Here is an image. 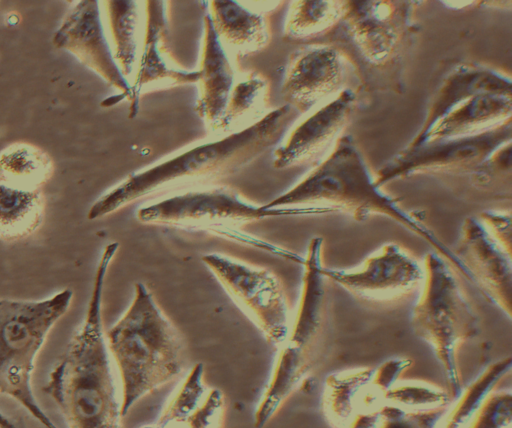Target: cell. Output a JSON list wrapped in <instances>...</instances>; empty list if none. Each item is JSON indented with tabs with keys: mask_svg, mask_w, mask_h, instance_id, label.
I'll use <instances>...</instances> for the list:
<instances>
[{
	"mask_svg": "<svg viewBox=\"0 0 512 428\" xmlns=\"http://www.w3.org/2000/svg\"><path fill=\"white\" fill-rule=\"evenodd\" d=\"M295 112L284 104L239 131L130 174L92 204L87 218H103L144 198L218 184L275 145L294 119Z\"/></svg>",
	"mask_w": 512,
	"mask_h": 428,
	"instance_id": "cell-1",
	"label": "cell"
},
{
	"mask_svg": "<svg viewBox=\"0 0 512 428\" xmlns=\"http://www.w3.org/2000/svg\"><path fill=\"white\" fill-rule=\"evenodd\" d=\"M265 209L296 208L309 214L341 212L356 221L388 217L427 242L451 266L473 283L464 264L418 216L375 183L352 137L341 136L327 157L291 189L263 205Z\"/></svg>",
	"mask_w": 512,
	"mask_h": 428,
	"instance_id": "cell-2",
	"label": "cell"
},
{
	"mask_svg": "<svg viewBox=\"0 0 512 428\" xmlns=\"http://www.w3.org/2000/svg\"><path fill=\"white\" fill-rule=\"evenodd\" d=\"M118 242L99 259L85 318L49 374L43 390L62 412L68 428H123L110 352L102 320L105 277Z\"/></svg>",
	"mask_w": 512,
	"mask_h": 428,
	"instance_id": "cell-3",
	"label": "cell"
},
{
	"mask_svg": "<svg viewBox=\"0 0 512 428\" xmlns=\"http://www.w3.org/2000/svg\"><path fill=\"white\" fill-rule=\"evenodd\" d=\"M121 381V414L157 388L175 380L186 365V345L149 288L137 282L134 297L106 333Z\"/></svg>",
	"mask_w": 512,
	"mask_h": 428,
	"instance_id": "cell-4",
	"label": "cell"
},
{
	"mask_svg": "<svg viewBox=\"0 0 512 428\" xmlns=\"http://www.w3.org/2000/svg\"><path fill=\"white\" fill-rule=\"evenodd\" d=\"M323 239L313 237L304 256L298 309L277 357L270 381L255 412L263 428L312 371L327 316V282L323 274Z\"/></svg>",
	"mask_w": 512,
	"mask_h": 428,
	"instance_id": "cell-5",
	"label": "cell"
},
{
	"mask_svg": "<svg viewBox=\"0 0 512 428\" xmlns=\"http://www.w3.org/2000/svg\"><path fill=\"white\" fill-rule=\"evenodd\" d=\"M422 264L424 281L412 310V327L432 348L447 381V391L457 399L463 391L457 352L463 342L478 335L479 316L455 270L441 255L430 251Z\"/></svg>",
	"mask_w": 512,
	"mask_h": 428,
	"instance_id": "cell-6",
	"label": "cell"
},
{
	"mask_svg": "<svg viewBox=\"0 0 512 428\" xmlns=\"http://www.w3.org/2000/svg\"><path fill=\"white\" fill-rule=\"evenodd\" d=\"M308 215L303 209H265L247 200L236 189L213 184L171 194L137 211L139 222L202 230L232 240L251 243L279 257L301 264L303 257L271 243L243 235L239 228L273 216Z\"/></svg>",
	"mask_w": 512,
	"mask_h": 428,
	"instance_id": "cell-7",
	"label": "cell"
},
{
	"mask_svg": "<svg viewBox=\"0 0 512 428\" xmlns=\"http://www.w3.org/2000/svg\"><path fill=\"white\" fill-rule=\"evenodd\" d=\"M73 292L43 300L0 299V393L22 405L45 428H58L35 399L31 376L47 334L67 312Z\"/></svg>",
	"mask_w": 512,
	"mask_h": 428,
	"instance_id": "cell-8",
	"label": "cell"
},
{
	"mask_svg": "<svg viewBox=\"0 0 512 428\" xmlns=\"http://www.w3.org/2000/svg\"><path fill=\"white\" fill-rule=\"evenodd\" d=\"M202 261L265 339L280 347L288 335L291 318L278 275L268 268L221 253L206 254Z\"/></svg>",
	"mask_w": 512,
	"mask_h": 428,
	"instance_id": "cell-9",
	"label": "cell"
},
{
	"mask_svg": "<svg viewBox=\"0 0 512 428\" xmlns=\"http://www.w3.org/2000/svg\"><path fill=\"white\" fill-rule=\"evenodd\" d=\"M511 122L475 136L427 141L407 146L374 176L383 187L391 181L419 174L473 173L496 150L511 142Z\"/></svg>",
	"mask_w": 512,
	"mask_h": 428,
	"instance_id": "cell-10",
	"label": "cell"
},
{
	"mask_svg": "<svg viewBox=\"0 0 512 428\" xmlns=\"http://www.w3.org/2000/svg\"><path fill=\"white\" fill-rule=\"evenodd\" d=\"M326 279L358 299L374 303L401 301L421 289L424 267L410 252L386 243L353 269L323 267Z\"/></svg>",
	"mask_w": 512,
	"mask_h": 428,
	"instance_id": "cell-11",
	"label": "cell"
},
{
	"mask_svg": "<svg viewBox=\"0 0 512 428\" xmlns=\"http://www.w3.org/2000/svg\"><path fill=\"white\" fill-rule=\"evenodd\" d=\"M414 6L408 1H345L341 21L361 56L384 66L403 50Z\"/></svg>",
	"mask_w": 512,
	"mask_h": 428,
	"instance_id": "cell-12",
	"label": "cell"
},
{
	"mask_svg": "<svg viewBox=\"0 0 512 428\" xmlns=\"http://www.w3.org/2000/svg\"><path fill=\"white\" fill-rule=\"evenodd\" d=\"M347 59L334 45L312 44L295 51L287 64L281 94L296 112L325 104L342 90Z\"/></svg>",
	"mask_w": 512,
	"mask_h": 428,
	"instance_id": "cell-13",
	"label": "cell"
},
{
	"mask_svg": "<svg viewBox=\"0 0 512 428\" xmlns=\"http://www.w3.org/2000/svg\"><path fill=\"white\" fill-rule=\"evenodd\" d=\"M455 255L470 273L473 284L510 319L512 315L511 251L500 245L478 217L462 224Z\"/></svg>",
	"mask_w": 512,
	"mask_h": 428,
	"instance_id": "cell-14",
	"label": "cell"
},
{
	"mask_svg": "<svg viewBox=\"0 0 512 428\" xmlns=\"http://www.w3.org/2000/svg\"><path fill=\"white\" fill-rule=\"evenodd\" d=\"M356 94L342 90L297 125L274 152L273 165L284 169L322 160L335 147L355 107Z\"/></svg>",
	"mask_w": 512,
	"mask_h": 428,
	"instance_id": "cell-15",
	"label": "cell"
},
{
	"mask_svg": "<svg viewBox=\"0 0 512 428\" xmlns=\"http://www.w3.org/2000/svg\"><path fill=\"white\" fill-rule=\"evenodd\" d=\"M55 43L68 49L127 99L131 85L118 68L104 34L97 1H81L67 15Z\"/></svg>",
	"mask_w": 512,
	"mask_h": 428,
	"instance_id": "cell-16",
	"label": "cell"
},
{
	"mask_svg": "<svg viewBox=\"0 0 512 428\" xmlns=\"http://www.w3.org/2000/svg\"><path fill=\"white\" fill-rule=\"evenodd\" d=\"M167 21L165 2H146V27L136 74L131 85L130 117L137 113L141 93L155 84L185 85L199 81V71L172 67L167 59Z\"/></svg>",
	"mask_w": 512,
	"mask_h": 428,
	"instance_id": "cell-17",
	"label": "cell"
},
{
	"mask_svg": "<svg viewBox=\"0 0 512 428\" xmlns=\"http://www.w3.org/2000/svg\"><path fill=\"white\" fill-rule=\"evenodd\" d=\"M511 116L512 91L478 93L452 106L423 136L413 139L408 146L479 135L511 122Z\"/></svg>",
	"mask_w": 512,
	"mask_h": 428,
	"instance_id": "cell-18",
	"label": "cell"
},
{
	"mask_svg": "<svg viewBox=\"0 0 512 428\" xmlns=\"http://www.w3.org/2000/svg\"><path fill=\"white\" fill-rule=\"evenodd\" d=\"M204 367H192L159 419L142 428H222L226 400L221 390L208 387Z\"/></svg>",
	"mask_w": 512,
	"mask_h": 428,
	"instance_id": "cell-19",
	"label": "cell"
},
{
	"mask_svg": "<svg viewBox=\"0 0 512 428\" xmlns=\"http://www.w3.org/2000/svg\"><path fill=\"white\" fill-rule=\"evenodd\" d=\"M198 71L200 94L196 112L210 130L218 132L236 72L213 29L209 14L204 18L203 52Z\"/></svg>",
	"mask_w": 512,
	"mask_h": 428,
	"instance_id": "cell-20",
	"label": "cell"
},
{
	"mask_svg": "<svg viewBox=\"0 0 512 428\" xmlns=\"http://www.w3.org/2000/svg\"><path fill=\"white\" fill-rule=\"evenodd\" d=\"M209 16L221 45L233 60L256 54L270 42L266 15L237 1H211Z\"/></svg>",
	"mask_w": 512,
	"mask_h": 428,
	"instance_id": "cell-21",
	"label": "cell"
},
{
	"mask_svg": "<svg viewBox=\"0 0 512 428\" xmlns=\"http://www.w3.org/2000/svg\"><path fill=\"white\" fill-rule=\"evenodd\" d=\"M511 79L504 73L477 64L456 67L443 80L432 98L424 122L414 139L423 136L452 106L473 95L488 91H512Z\"/></svg>",
	"mask_w": 512,
	"mask_h": 428,
	"instance_id": "cell-22",
	"label": "cell"
},
{
	"mask_svg": "<svg viewBox=\"0 0 512 428\" xmlns=\"http://www.w3.org/2000/svg\"><path fill=\"white\" fill-rule=\"evenodd\" d=\"M46 200L41 189L24 190L0 183V240L19 242L42 225Z\"/></svg>",
	"mask_w": 512,
	"mask_h": 428,
	"instance_id": "cell-23",
	"label": "cell"
},
{
	"mask_svg": "<svg viewBox=\"0 0 512 428\" xmlns=\"http://www.w3.org/2000/svg\"><path fill=\"white\" fill-rule=\"evenodd\" d=\"M374 368H355L327 376L322 405L333 428H347L360 412L361 401L370 385Z\"/></svg>",
	"mask_w": 512,
	"mask_h": 428,
	"instance_id": "cell-24",
	"label": "cell"
},
{
	"mask_svg": "<svg viewBox=\"0 0 512 428\" xmlns=\"http://www.w3.org/2000/svg\"><path fill=\"white\" fill-rule=\"evenodd\" d=\"M55 165L47 152L28 142H14L0 152V183L39 190L53 176Z\"/></svg>",
	"mask_w": 512,
	"mask_h": 428,
	"instance_id": "cell-25",
	"label": "cell"
},
{
	"mask_svg": "<svg viewBox=\"0 0 512 428\" xmlns=\"http://www.w3.org/2000/svg\"><path fill=\"white\" fill-rule=\"evenodd\" d=\"M107 17L114 60L127 79L136 68L139 48V13L135 1H107Z\"/></svg>",
	"mask_w": 512,
	"mask_h": 428,
	"instance_id": "cell-26",
	"label": "cell"
},
{
	"mask_svg": "<svg viewBox=\"0 0 512 428\" xmlns=\"http://www.w3.org/2000/svg\"><path fill=\"white\" fill-rule=\"evenodd\" d=\"M345 1H294L284 27L287 40L298 41L317 37L341 21Z\"/></svg>",
	"mask_w": 512,
	"mask_h": 428,
	"instance_id": "cell-27",
	"label": "cell"
},
{
	"mask_svg": "<svg viewBox=\"0 0 512 428\" xmlns=\"http://www.w3.org/2000/svg\"><path fill=\"white\" fill-rule=\"evenodd\" d=\"M512 367L511 357L489 365L456 399L438 428H468L477 409Z\"/></svg>",
	"mask_w": 512,
	"mask_h": 428,
	"instance_id": "cell-28",
	"label": "cell"
},
{
	"mask_svg": "<svg viewBox=\"0 0 512 428\" xmlns=\"http://www.w3.org/2000/svg\"><path fill=\"white\" fill-rule=\"evenodd\" d=\"M268 94V79L260 72L250 71L236 80L218 131H232L250 116L259 113L265 106Z\"/></svg>",
	"mask_w": 512,
	"mask_h": 428,
	"instance_id": "cell-29",
	"label": "cell"
},
{
	"mask_svg": "<svg viewBox=\"0 0 512 428\" xmlns=\"http://www.w3.org/2000/svg\"><path fill=\"white\" fill-rule=\"evenodd\" d=\"M447 390L426 382L396 383L383 396L382 405L388 404L405 410H426L451 405ZM381 405V406H382Z\"/></svg>",
	"mask_w": 512,
	"mask_h": 428,
	"instance_id": "cell-30",
	"label": "cell"
},
{
	"mask_svg": "<svg viewBox=\"0 0 512 428\" xmlns=\"http://www.w3.org/2000/svg\"><path fill=\"white\" fill-rule=\"evenodd\" d=\"M451 405L426 410H405L384 404L377 428H438Z\"/></svg>",
	"mask_w": 512,
	"mask_h": 428,
	"instance_id": "cell-31",
	"label": "cell"
},
{
	"mask_svg": "<svg viewBox=\"0 0 512 428\" xmlns=\"http://www.w3.org/2000/svg\"><path fill=\"white\" fill-rule=\"evenodd\" d=\"M411 365V359L395 357L374 368L370 385L361 401L360 412L379 410L384 394L399 381L400 376Z\"/></svg>",
	"mask_w": 512,
	"mask_h": 428,
	"instance_id": "cell-32",
	"label": "cell"
},
{
	"mask_svg": "<svg viewBox=\"0 0 512 428\" xmlns=\"http://www.w3.org/2000/svg\"><path fill=\"white\" fill-rule=\"evenodd\" d=\"M511 420V391L493 390L477 409L468 428H510Z\"/></svg>",
	"mask_w": 512,
	"mask_h": 428,
	"instance_id": "cell-33",
	"label": "cell"
},
{
	"mask_svg": "<svg viewBox=\"0 0 512 428\" xmlns=\"http://www.w3.org/2000/svg\"><path fill=\"white\" fill-rule=\"evenodd\" d=\"M491 236L505 249L511 251V214L488 210L478 217Z\"/></svg>",
	"mask_w": 512,
	"mask_h": 428,
	"instance_id": "cell-34",
	"label": "cell"
},
{
	"mask_svg": "<svg viewBox=\"0 0 512 428\" xmlns=\"http://www.w3.org/2000/svg\"><path fill=\"white\" fill-rule=\"evenodd\" d=\"M380 421L379 410L359 412L347 428H377Z\"/></svg>",
	"mask_w": 512,
	"mask_h": 428,
	"instance_id": "cell-35",
	"label": "cell"
},
{
	"mask_svg": "<svg viewBox=\"0 0 512 428\" xmlns=\"http://www.w3.org/2000/svg\"><path fill=\"white\" fill-rule=\"evenodd\" d=\"M0 428H23L22 424L0 411Z\"/></svg>",
	"mask_w": 512,
	"mask_h": 428,
	"instance_id": "cell-36",
	"label": "cell"
}]
</instances>
